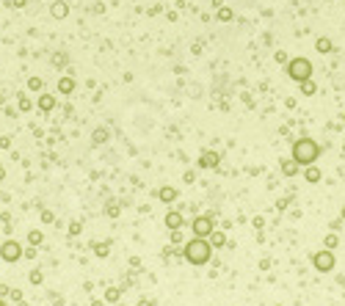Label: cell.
<instances>
[{
    "label": "cell",
    "mask_w": 345,
    "mask_h": 306,
    "mask_svg": "<svg viewBox=\"0 0 345 306\" xmlns=\"http://www.w3.org/2000/svg\"><path fill=\"white\" fill-rule=\"evenodd\" d=\"M315 83H312V80H304V83H301V94L304 97H312V94H315Z\"/></svg>",
    "instance_id": "15"
},
{
    "label": "cell",
    "mask_w": 345,
    "mask_h": 306,
    "mask_svg": "<svg viewBox=\"0 0 345 306\" xmlns=\"http://www.w3.org/2000/svg\"><path fill=\"white\" fill-rule=\"evenodd\" d=\"M343 218H345V207H343Z\"/></svg>",
    "instance_id": "25"
},
{
    "label": "cell",
    "mask_w": 345,
    "mask_h": 306,
    "mask_svg": "<svg viewBox=\"0 0 345 306\" xmlns=\"http://www.w3.org/2000/svg\"><path fill=\"white\" fill-rule=\"evenodd\" d=\"M312 265H315V270H321V273H332V270H334V254H332V248H323V251L312 254Z\"/></svg>",
    "instance_id": "4"
},
{
    "label": "cell",
    "mask_w": 345,
    "mask_h": 306,
    "mask_svg": "<svg viewBox=\"0 0 345 306\" xmlns=\"http://www.w3.org/2000/svg\"><path fill=\"white\" fill-rule=\"evenodd\" d=\"M210 243H213L215 248L226 246V234H224V232H215V229H213V232H210Z\"/></svg>",
    "instance_id": "10"
},
{
    "label": "cell",
    "mask_w": 345,
    "mask_h": 306,
    "mask_svg": "<svg viewBox=\"0 0 345 306\" xmlns=\"http://www.w3.org/2000/svg\"><path fill=\"white\" fill-rule=\"evenodd\" d=\"M287 75H290L296 83L310 80L312 78V64H310V58H293V61H287Z\"/></svg>",
    "instance_id": "3"
},
{
    "label": "cell",
    "mask_w": 345,
    "mask_h": 306,
    "mask_svg": "<svg viewBox=\"0 0 345 306\" xmlns=\"http://www.w3.org/2000/svg\"><path fill=\"white\" fill-rule=\"evenodd\" d=\"M0 306H6V301H3V298H0Z\"/></svg>",
    "instance_id": "24"
},
{
    "label": "cell",
    "mask_w": 345,
    "mask_h": 306,
    "mask_svg": "<svg viewBox=\"0 0 345 306\" xmlns=\"http://www.w3.org/2000/svg\"><path fill=\"white\" fill-rule=\"evenodd\" d=\"M53 14H55V17H64V14H66V6H53Z\"/></svg>",
    "instance_id": "20"
},
{
    "label": "cell",
    "mask_w": 345,
    "mask_h": 306,
    "mask_svg": "<svg viewBox=\"0 0 345 306\" xmlns=\"http://www.w3.org/2000/svg\"><path fill=\"white\" fill-rule=\"evenodd\" d=\"M0 259H3V262H17V259H22V246H19L17 240H6L0 246Z\"/></svg>",
    "instance_id": "5"
},
{
    "label": "cell",
    "mask_w": 345,
    "mask_h": 306,
    "mask_svg": "<svg viewBox=\"0 0 345 306\" xmlns=\"http://www.w3.org/2000/svg\"><path fill=\"white\" fill-rule=\"evenodd\" d=\"M215 163H218V155H215V152H204V155H202V166L204 168L215 166Z\"/></svg>",
    "instance_id": "11"
},
{
    "label": "cell",
    "mask_w": 345,
    "mask_h": 306,
    "mask_svg": "<svg viewBox=\"0 0 345 306\" xmlns=\"http://www.w3.org/2000/svg\"><path fill=\"white\" fill-rule=\"evenodd\" d=\"M315 50H318V53H332V42H329V39H318V42H315Z\"/></svg>",
    "instance_id": "14"
},
{
    "label": "cell",
    "mask_w": 345,
    "mask_h": 306,
    "mask_svg": "<svg viewBox=\"0 0 345 306\" xmlns=\"http://www.w3.org/2000/svg\"><path fill=\"white\" fill-rule=\"evenodd\" d=\"M304 180L312 182V185H315V182H321V168H318L315 163H312V166H307V171H304Z\"/></svg>",
    "instance_id": "7"
},
{
    "label": "cell",
    "mask_w": 345,
    "mask_h": 306,
    "mask_svg": "<svg viewBox=\"0 0 345 306\" xmlns=\"http://www.w3.org/2000/svg\"><path fill=\"white\" fill-rule=\"evenodd\" d=\"M290 157L298 163V166L307 168V166H312V163H315L318 157H321V146H318V141H315V138H307V135H304V138H298L296 144H293Z\"/></svg>",
    "instance_id": "1"
},
{
    "label": "cell",
    "mask_w": 345,
    "mask_h": 306,
    "mask_svg": "<svg viewBox=\"0 0 345 306\" xmlns=\"http://www.w3.org/2000/svg\"><path fill=\"white\" fill-rule=\"evenodd\" d=\"M105 298H108V301H119V290H108Z\"/></svg>",
    "instance_id": "19"
},
{
    "label": "cell",
    "mask_w": 345,
    "mask_h": 306,
    "mask_svg": "<svg viewBox=\"0 0 345 306\" xmlns=\"http://www.w3.org/2000/svg\"><path fill=\"white\" fill-rule=\"evenodd\" d=\"M166 226L169 229H179V226H182V215H179V212H169V215H166Z\"/></svg>",
    "instance_id": "9"
},
{
    "label": "cell",
    "mask_w": 345,
    "mask_h": 306,
    "mask_svg": "<svg viewBox=\"0 0 345 306\" xmlns=\"http://www.w3.org/2000/svg\"><path fill=\"white\" fill-rule=\"evenodd\" d=\"M138 306H155V304H152V301H141Z\"/></svg>",
    "instance_id": "23"
},
{
    "label": "cell",
    "mask_w": 345,
    "mask_h": 306,
    "mask_svg": "<svg viewBox=\"0 0 345 306\" xmlns=\"http://www.w3.org/2000/svg\"><path fill=\"white\" fill-rule=\"evenodd\" d=\"M210 254H213V243H207V237H193L188 240V246L182 248V257L190 265H207Z\"/></svg>",
    "instance_id": "2"
},
{
    "label": "cell",
    "mask_w": 345,
    "mask_h": 306,
    "mask_svg": "<svg viewBox=\"0 0 345 306\" xmlns=\"http://www.w3.org/2000/svg\"><path fill=\"white\" fill-rule=\"evenodd\" d=\"M298 168H301V166H298V163L293 160V157H287V160H282V174H285V177H293V174H296V171H298Z\"/></svg>",
    "instance_id": "8"
},
{
    "label": "cell",
    "mask_w": 345,
    "mask_h": 306,
    "mask_svg": "<svg viewBox=\"0 0 345 306\" xmlns=\"http://www.w3.org/2000/svg\"><path fill=\"white\" fill-rule=\"evenodd\" d=\"M210 232H213V218L199 215L196 221H193V234H196V237H210Z\"/></svg>",
    "instance_id": "6"
},
{
    "label": "cell",
    "mask_w": 345,
    "mask_h": 306,
    "mask_svg": "<svg viewBox=\"0 0 345 306\" xmlns=\"http://www.w3.org/2000/svg\"><path fill=\"white\" fill-rule=\"evenodd\" d=\"M158 196H161L163 202H174V199H177V191H174V188H161Z\"/></svg>",
    "instance_id": "13"
},
{
    "label": "cell",
    "mask_w": 345,
    "mask_h": 306,
    "mask_svg": "<svg viewBox=\"0 0 345 306\" xmlns=\"http://www.w3.org/2000/svg\"><path fill=\"white\" fill-rule=\"evenodd\" d=\"M28 86H30V89H33V91H36V89H42V80H36V78H33V80H30V83H28Z\"/></svg>",
    "instance_id": "22"
},
{
    "label": "cell",
    "mask_w": 345,
    "mask_h": 306,
    "mask_svg": "<svg viewBox=\"0 0 345 306\" xmlns=\"http://www.w3.org/2000/svg\"><path fill=\"white\" fill-rule=\"evenodd\" d=\"M218 19H224V22H226V19H232V11H229V8H221V11H218Z\"/></svg>",
    "instance_id": "18"
},
{
    "label": "cell",
    "mask_w": 345,
    "mask_h": 306,
    "mask_svg": "<svg viewBox=\"0 0 345 306\" xmlns=\"http://www.w3.org/2000/svg\"><path fill=\"white\" fill-rule=\"evenodd\" d=\"M58 89H61V94H69V91L75 89V80H72V78H64V80L58 83Z\"/></svg>",
    "instance_id": "16"
},
{
    "label": "cell",
    "mask_w": 345,
    "mask_h": 306,
    "mask_svg": "<svg viewBox=\"0 0 345 306\" xmlns=\"http://www.w3.org/2000/svg\"><path fill=\"white\" fill-rule=\"evenodd\" d=\"M30 243H42V234H39V232H30Z\"/></svg>",
    "instance_id": "21"
},
{
    "label": "cell",
    "mask_w": 345,
    "mask_h": 306,
    "mask_svg": "<svg viewBox=\"0 0 345 306\" xmlns=\"http://www.w3.org/2000/svg\"><path fill=\"white\" fill-rule=\"evenodd\" d=\"M334 246H337V234H329L326 240H323V248H332L334 251Z\"/></svg>",
    "instance_id": "17"
},
{
    "label": "cell",
    "mask_w": 345,
    "mask_h": 306,
    "mask_svg": "<svg viewBox=\"0 0 345 306\" xmlns=\"http://www.w3.org/2000/svg\"><path fill=\"white\" fill-rule=\"evenodd\" d=\"M53 105H55V100H53L50 94H42V97H39V108H42V110H50Z\"/></svg>",
    "instance_id": "12"
}]
</instances>
